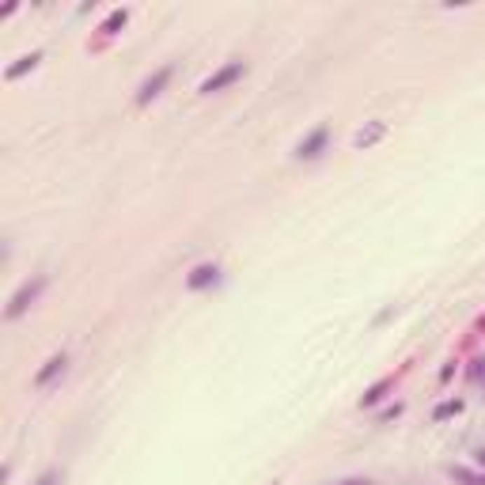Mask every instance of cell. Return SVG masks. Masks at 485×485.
<instances>
[{
  "label": "cell",
  "mask_w": 485,
  "mask_h": 485,
  "mask_svg": "<svg viewBox=\"0 0 485 485\" xmlns=\"http://www.w3.org/2000/svg\"><path fill=\"white\" fill-rule=\"evenodd\" d=\"M345 485H371V481H345Z\"/></svg>",
  "instance_id": "13"
},
{
  "label": "cell",
  "mask_w": 485,
  "mask_h": 485,
  "mask_svg": "<svg viewBox=\"0 0 485 485\" xmlns=\"http://www.w3.org/2000/svg\"><path fill=\"white\" fill-rule=\"evenodd\" d=\"M217 277H220V266L217 262H205V266H198L190 277H186V288H190V292H201V288L217 285Z\"/></svg>",
  "instance_id": "6"
},
{
  "label": "cell",
  "mask_w": 485,
  "mask_h": 485,
  "mask_svg": "<svg viewBox=\"0 0 485 485\" xmlns=\"http://www.w3.org/2000/svg\"><path fill=\"white\" fill-rule=\"evenodd\" d=\"M326 144H330V125H319L315 133H307L300 141L296 156H300V160H319V156L326 152Z\"/></svg>",
  "instance_id": "4"
},
{
  "label": "cell",
  "mask_w": 485,
  "mask_h": 485,
  "mask_svg": "<svg viewBox=\"0 0 485 485\" xmlns=\"http://www.w3.org/2000/svg\"><path fill=\"white\" fill-rule=\"evenodd\" d=\"M387 387H395V376H387V379H383V383H376V387H371V390H368V395H364V398H360V406H376V402H379V398H383V390H387Z\"/></svg>",
  "instance_id": "10"
},
{
  "label": "cell",
  "mask_w": 485,
  "mask_h": 485,
  "mask_svg": "<svg viewBox=\"0 0 485 485\" xmlns=\"http://www.w3.org/2000/svg\"><path fill=\"white\" fill-rule=\"evenodd\" d=\"M171 76H175V69L171 64H163V69H156L152 76H148L141 88H137V107H148V102H152L156 95H160V91L167 88V83H171Z\"/></svg>",
  "instance_id": "3"
},
{
  "label": "cell",
  "mask_w": 485,
  "mask_h": 485,
  "mask_svg": "<svg viewBox=\"0 0 485 485\" xmlns=\"http://www.w3.org/2000/svg\"><path fill=\"white\" fill-rule=\"evenodd\" d=\"M125 20H129V12H125V8H118V12H110V20L102 23V31H107V34H114L118 27H125Z\"/></svg>",
  "instance_id": "11"
},
{
  "label": "cell",
  "mask_w": 485,
  "mask_h": 485,
  "mask_svg": "<svg viewBox=\"0 0 485 485\" xmlns=\"http://www.w3.org/2000/svg\"><path fill=\"white\" fill-rule=\"evenodd\" d=\"M42 61V50H34V53H27V57H20V64H12V69H8V80H20L27 69H34V64Z\"/></svg>",
  "instance_id": "8"
},
{
  "label": "cell",
  "mask_w": 485,
  "mask_h": 485,
  "mask_svg": "<svg viewBox=\"0 0 485 485\" xmlns=\"http://www.w3.org/2000/svg\"><path fill=\"white\" fill-rule=\"evenodd\" d=\"M242 76H247V64H242V61H228L224 69L212 72L209 80H201V88H198V91H201V95H217V91L231 88V83L242 80Z\"/></svg>",
  "instance_id": "2"
},
{
  "label": "cell",
  "mask_w": 485,
  "mask_h": 485,
  "mask_svg": "<svg viewBox=\"0 0 485 485\" xmlns=\"http://www.w3.org/2000/svg\"><path fill=\"white\" fill-rule=\"evenodd\" d=\"M383 137H387V121H371L368 129H360V133L353 137V144H357V148H371L376 141H383Z\"/></svg>",
  "instance_id": "7"
},
{
  "label": "cell",
  "mask_w": 485,
  "mask_h": 485,
  "mask_svg": "<svg viewBox=\"0 0 485 485\" xmlns=\"http://www.w3.org/2000/svg\"><path fill=\"white\" fill-rule=\"evenodd\" d=\"M463 414V398H447V402H440L432 409V421H447V417Z\"/></svg>",
  "instance_id": "9"
},
{
  "label": "cell",
  "mask_w": 485,
  "mask_h": 485,
  "mask_svg": "<svg viewBox=\"0 0 485 485\" xmlns=\"http://www.w3.org/2000/svg\"><path fill=\"white\" fill-rule=\"evenodd\" d=\"M61 481H64V474L57 470V466H50V470H46V474H42V478L34 481V485H61Z\"/></svg>",
  "instance_id": "12"
},
{
  "label": "cell",
  "mask_w": 485,
  "mask_h": 485,
  "mask_svg": "<svg viewBox=\"0 0 485 485\" xmlns=\"http://www.w3.org/2000/svg\"><path fill=\"white\" fill-rule=\"evenodd\" d=\"M42 288H46V277H42V273L34 277V281H23V285L12 292V300H8V307H4V319H8V322H15V319H20V315L27 311V307H31V303H39Z\"/></svg>",
  "instance_id": "1"
},
{
  "label": "cell",
  "mask_w": 485,
  "mask_h": 485,
  "mask_svg": "<svg viewBox=\"0 0 485 485\" xmlns=\"http://www.w3.org/2000/svg\"><path fill=\"white\" fill-rule=\"evenodd\" d=\"M64 368H69V353H53V357L46 360V364H42L39 371H34V387H39V390H46V387L53 383V379L61 376Z\"/></svg>",
  "instance_id": "5"
}]
</instances>
